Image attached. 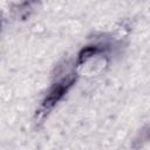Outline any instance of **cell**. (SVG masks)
Listing matches in <instances>:
<instances>
[{"label":"cell","mask_w":150,"mask_h":150,"mask_svg":"<svg viewBox=\"0 0 150 150\" xmlns=\"http://www.w3.org/2000/svg\"><path fill=\"white\" fill-rule=\"evenodd\" d=\"M76 81V76L75 74H68L64 77L60 79L59 81H56L55 83H53V86L49 88L47 95L45 96L41 107L39 109L38 116H45L47 115L61 100L62 97L67 94V91L71 88V86L75 83Z\"/></svg>","instance_id":"obj_1"},{"label":"cell","mask_w":150,"mask_h":150,"mask_svg":"<svg viewBox=\"0 0 150 150\" xmlns=\"http://www.w3.org/2000/svg\"><path fill=\"white\" fill-rule=\"evenodd\" d=\"M101 50H102V48H101L100 46H97V45H89V46L83 47V48L80 50L79 55H77L76 64H77V66H81V64L86 63L90 57H93L94 55L98 54Z\"/></svg>","instance_id":"obj_2"}]
</instances>
